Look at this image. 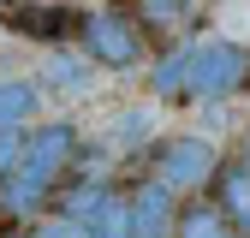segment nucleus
Segmentation results:
<instances>
[{"mask_svg": "<svg viewBox=\"0 0 250 238\" xmlns=\"http://www.w3.org/2000/svg\"><path fill=\"white\" fill-rule=\"evenodd\" d=\"M250 89V48L232 36H214L191 48V72H185V96L191 101H232Z\"/></svg>", "mask_w": 250, "mask_h": 238, "instance_id": "nucleus-1", "label": "nucleus"}, {"mask_svg": "<svg viewBox=\"0 0 250 238\" xmlns=\"http://www.w3.org/2000/svg\"><path fill=\"white\" fill-rule=\"evenodd\" d=\"M78 42H83V54L96 60V66L131 72L137 60H143V24L125 18V12H89L83 30H78Z\"/></svg>", "mask_w": 250, "mask_h": 238, "instance_id": "nucleus-2", "label": "nucleus"}, {"mask_svg": "<svg viewBox=\"0 0 250 238\" xmlns=\"http://www.w3.org/2000/svg\"><path fill=\"white\" fill-rule=\"evenodd\" d=\"M149 173H161L179 191H203V185H214V173H221V155H214V143H203V137H161L149 149Z\"/></svg>", "mask_w": 250, "mask_h": 238, "instance_id": "nucleus-3", "label": "nucleus"}, {"mask_svg": "<svg viewBox=\"0 0 250 238\" xmlns=\"http://www.w3.org/2000/svg\"><path fill=\"white\" fill-rule=\"evenodd\" d=\"M83 18H89V12H78L72 0H18V6H6V24L18 30V36L48 42V48L72 42L78 30H83Z\"/></svg>", "mask_w": 250, "mask_h": 238, "instance_id": "nucleus-4", "label": "nucleus"}, {"mask_svg": "<svg viewBox=\"0 0 250 238\" xmlns=\"http://www.w3.org/2000/svg\"><path fill=\"white\" fill-rule=\"evenodd\" d=\"M78 149H83L78 125H72V119H54V125H36V131H24V155H18V161L42 167V173L54 178V185H60V178H72V161H78Z\"/></svg>", "mask_w": 250, "mask_h": 238, "instance_id": "nucleus-5", "label": "nucleus"}, {"mask_svg": "<svg viewBox=\"0 0 250 238\" xmlns=\"http://www.w3.org/2000/svg\"><path fill=\"white\" fill-rule=\"evenodd\" d=\"M125 202H131V220H137V238H167L173 220H179V185H167L161 173H143L131 191H125Z\"/></svg>", "mask_w": 250, "mask_h": 238, "instance_id": "nucleus-6", "label": "nucleus"}, {"mask_svg": "<svg viewBox=\"0 0 250 238\" xmlns=\"http://www.w3.org/2000/svg\"><path fill=\"white\" fill-rule=\"evenodd\" d=\"M54 191L60 185H54L42 167L18 161V167L0 173V215H6V220H36L42 208H54Z\"/></svg>", "mask_w": 250, "mask_h": 238, "instance_id": "nucleus-7", "label": "nucleus"}, {"mask_svg": "<svg viewBox=\"0 0 250 238\" xmlns=\"http://www.w3.org/2000/svg\"><path fill=\"white\" fill-rule=\"evenodd\" d=\"M173 238H244V232L232 226V215H227L214 197H203V202H179Z\"/></svg>", "mask_w": 250, "mask_h": 238, "instance_id": "nucleus-8", "label": "nucleus"}, {"mask_svg": "<svg viewBox=\"0 0 250 238\" xmlns=\"http://www.w3.org/2000/svg\"><path fill=\"white\" fill-rule=\"evenodd\" d=\"M208 197L232 215V226L250 238V167L244 161H221V173H214V185H208Z\"/></svg>", "mask_w": 250, "mask_h": 238, "instance_id": "nucleus-9", "label": "nucleus"}, {"mask_svg": "<svg viewBox=\"0 0 250 238\" xmlns=\"http://www.w3.org/2000/svg\"><path fill=\"white\" fill-rule=\"evenodd\" d=\"M107 197H113L107 173H83L78 185H66V178H60V191H54V215H78V220H89Z\"/></svg>", "mask_w": 250, "mask_h": 238, "instance_id": "nucleus-10", "label": "nucleus"}, {"mask_svg": "<svg viewBox=\"0 0 250 238\" xmlns=\"http://www.w3.org/2000/svg\"><path fill=\"white\" fill-rule=\"evenodd\" d=\"M131 18L143 30H161V36H191L197 30V0H137Z\"/></svg>", "mask_w": 250, "mask_h": 238, "instance_id": "nucleus-11", "label": "nucleus"}, {"mask_svg": "<svg viewBox=\"0 0 250 238\" xmlns=\"http://www.w3.org/2000/svg\"><path fill=\"white\" fill-rule=\"evenodd\" d=\"M42 107V89L24 78H0V125H30Z\"/></svg>", "mask_w": 250, "mask_h": 238, "instance_id": "nucleus-12", "label": "nucleus"}, {"mask_svg": "<svg viewBox=\"0 0 250 238\" xmlns=\"http://www.w3.org/2000/svg\"><path fill=\"white\" fill-rule=\"evenodd\" d=\"M89 238H137V220H131V202L125 191H113L96 215H89Z\"/></svg>", "mask_w": 250, "mask_h": 238, "instance_id": "nucleus-13", "label": "nucleus"}, {"mask_svg": "<svg viewBox=\"0 0 250 238\" xmlns=\"http://www.w3.org/2000/svg\"><path fill=\"white\" fill-rule=\"evenodd\" d=\"M185 72H191V48H173V54L161 60V66H155L149 89H155L161 101H179V96H185Z\"/></svg>", "mask_w": 250, "mask_h": 238, "instance_id": "nucleus-14", "label": "nucleus"}, {"mask_svg": "<svg viewBox=\"0 0 250 238\" xmlns=\"http://www.w3.org/2000/svg\"><path fill=\"white\" fill-rule=\"evenodd\" d=\"M48 83H54V89H72V96H78V89H89V66H83V60H66V54H54V66H48Z\"/></svg>", "mask_w": 250, "mask_h": 238, "instance_id": "nucleus-15", "label": "nucleus"}, {"mask_svg": "<svg viewBox=\"0 0 250 238\" xmlns=\"http://www.w3.org/2000/svg\"><path fill=\"white\" fill-rule=\"evenodd\" d=\"M36 238H89V220H78V215H54V220L36 226Z\"/></svg>", "mask_w": 250, "mask_h": 238, "instance_id": "nucleus-16", "label": "nucleus"}, {"mask_svg": "<svg viewBox=\"0 0 250 238\" xmlns=\"http://www.w3.org/2000/svg\"><path fill=\"white\" fill-rule=\"evenodd\" d=\"M18 155H24V125H0V173L18 167Z\"/></svg>", "mask_w": 250, "mask_h": 238, "instance_id": "nucleus-17", "label": "nucleus"}, {"mask_svg": "<svg viewBox=\"0 0 250 238\" xmlns=\"http://www.w3.org/2000/svg\"><path fill=\"white\" fill-rule=\"evenodd\" d=\"M0 238H36V226H24V220H18V226H6V232H0Z\"/></svg>", "mask_w": 250, "mask_h": 238, "instance_id": "nucleus-18", "label": "nucleus"}, {"mask_svg": "<svg viewBox=\"0 0 250 238\" xmlns=\"http://www.w3.org/2000/svg\"><path fill=\"white\" fill-rule=\"evenodd\" d=\"M238 161L250 167V125H244V137H238Z\"/></svg>", "mask_w": 250, "mask_h": 238, "instance_id": "nucleus-19", "label": "nucleus"}, {"mask_svg": "<svg viewBox=\"0 0 250 238\" xmlns=\"http://www.w3.org/2000/svg\"><path fill=\"white\" fill-rule=\"evenodd\" d=\"M0 6H6V0H0Z\"/></svg>", "mask_w": 250, "mask_h": 238, "instance_id": "nucleus-20", "label": "nucleus"}]
</instances>
